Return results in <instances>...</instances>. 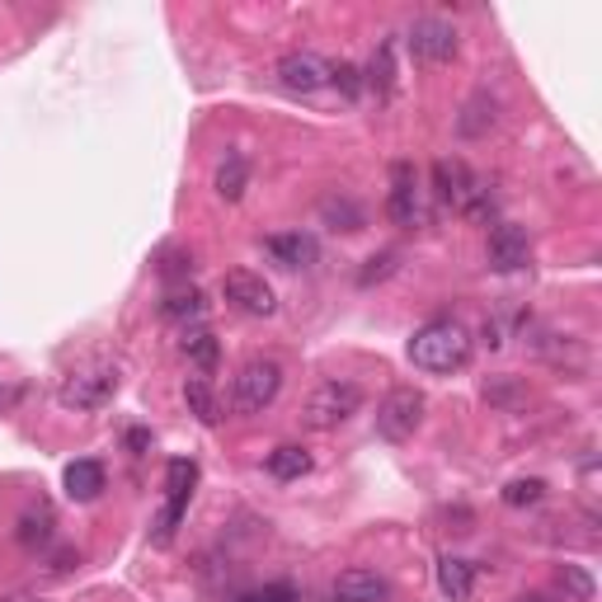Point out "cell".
Masks as SVG:
<instances>
[{"label": "cell", "mask_w": 602, "mask_h": 602, "mask_svg": "<svg viewBox=\"0 0 602 602\" xmlns=\"http://www.w3.org/2000/svg\"><path fill=\"white\" fill-rule=\"evenodd\" d=\"M433 189H438L443 203L466 216V222H480V226H490L494 216H499V198H494V183L490 179H480L466 160H438L433 165Z\"/></svg>", "instance_id": "1"}, {"label": "cell", "mask_w": 602, "mask_h": 602, "mask_svg": "<svg viewBox=\"0 0 602 602\" xmlns=\"http://www.w3.org/2000/svg\"><path fill=\"white\" fill-rule=\"evenodd\" d=\"M410 363L433 377L461 372V367L471 363V330L461 321H452V315H438V321L420 325L410 339Z\"/></svg>", "instance_id": "2"}, {"label": "cell", "mask_w": 602, "mask_h": 602, "mask_svg": "<svg viewBox=\"0 0 602 602\" xmlns=\"http://www.w3.org/2000/svg\"><path fill=\"white\" fill-rule=\"evenodd\" d=\"M358 410H363V391L354 387V381L330 377V381H321V387L306 395V405H301V424L315 428V433H334L339 424L354 420Z\"/></svg>", "instance_id": "3"}, {"label": "cell", "mask_w": 602, "mask_h": 602, "mask_svg": "<svg viewBox=\"0 0 602 602\" xmlns=\"http://www.w3.org/2000/svg\"><path fill=\"white\" fill-rule=\"evenodd\" d=\"M282 391V367L274 358H249L236 381H231V410L236 414H264Z\"/></svg>", "instance_id": "4"}, {"label": "cell", "mask_w": 602, "mask_h": 602, "mask_svg": "<svg viewBox=\"0 0 602 602\" xmlns=\"http://www.w3.org/2000/svg\"><path fill=\"white\" fill-rule=\"evenodd\" d=\"M424 410H428L424 391L395 387V391L377 405V433H381L387 443H410L414 433H420V424H424Z\"/></svg>", "instance_id": "5"}, {"label": "cell", "mask_w": 602, "mask_h": 602, "mask_svg": "<svg viewBox=\"0 0 602 602\" xmlns=\"http://www.w3.org/2000/svg\"><path fill=\"white\" fill-rule=\"evenodd\" d=\"M119 395V367H86L71 372L57 387V405L62 410H104Z\"/></svg>", "instance_id": "6"}, {"label": "cell", "mask_w": 602, "mask_h": 602, "mask_svg": "<svg viewBox=\"0 0 602 602\" xmlns=\"http://www.w3.org/2000/svg\"><path fill=\"white\" fill-rule=\"evenodd\" d=\"M193 480H198L193 461H170V471H165V509H160V523H156V546L175 542L183 513H189V499H193Z\"/></svg>", "instance_id": "7"}, {"label": "cell", "mask_w": 602, "mask_h": 602, "mask_svg": "<svg viewBox=\"0 0 602 602\" xmlns=\"http://www.w3.org/2000/svg\"><path fill=\"white\" fill-rule=\"evenodd\" d=\"M405 43H410V57L424 66H443L457 57V29L447 20H433V14H424V20H414L405 29Z\"/></svg>", "instance_id": "8"}, {"label": "cell", "mask_w": 602, "mask_h": 602, "mask_svg": "<svg viewBox=\"0 0 602 602\" xmlns=\"http://www.w3.org/2000/svg\"><path fill=\"white\" fill-rule=\"evenodd\" d=\"M330 66L334 62H325L321 53H288V57H278L274 76L288 94H321L330 86Z\"/></svg>", "instance_id": "9"}, {"label": "cell", "mask_w": 602, "mask_h": 602, "mask_svg": "<svg viewBox=\"0 0 602 602\" xmlns=\"http://www.w3.org/2000/svg\"><path fill=\"white\" fill-rule=\"evenodd\" d=\"M387 216L395 226H424V189H420V175L414 165H391V193H387Z\"/></svg>", "instance_id": "10"}, {"label": "cell", "mask_w": 602, "mask_h": 602, "mask_svg": "<svg viewBox=\"0 0 602 602\" xmlns=\"http://www.w3.org/2000/svg\"><path fill=\"white\" fill-rule=\"evenodd\" d=\"M484 259H490V269H499V274L527 269V264H532V236H527V226L494 222L490 241H484Z\"/></svg>", "instance_id": "11"}, {"label": "cell", "mask_w": 602, "mask_h": 602, "mask_svg": "<svg viewBox=\"0 0 602 602\" xmlns=\"http://www.w3.org/2000/svg\"><path fill=\"white\" fill-rule=\"evenodd\" d=\"M222 297H226L236 311H245V315H274V306H278L269 282H264L259 274H245V269H236V274L222 278Z\"/></svg>", "instance_id": "12"}, {"label": "cell", "mask_w": 602, "mask_h": 602, "mask_svg": "<svg viewBox=\"0 0 602 602\" xmlns=\"http://www.w3.org/2000/svg\"><path fill=\"white\" fill-rule=\"evenodd\" d=\"M330 602H391V583L377 570H344L330 583Z\"/></svg>", "instance_id": "13"}, {"label": "cell", "mask_w": 602, "mask_h": 602, "mask_svg": "<svg viewBox=\"0 0 602 602\" xmlns=\"http://www.w3.org/2000/svg\"><path fill=\"white\" fill-rule=\"evenodd\" d=\"M363 86L372 90L377 99H395V90H400L395 38H381V43H377V53H372V62H367V71H363Z\"/></svg>", "instance_id": "14"}, {"label": "cell", "mask_w": 602, "mask_h": 602, "mask_svg": "<svg viewBox=\"0 0 602 602\" xmlns=\"http://www.w3.org/2000/svg\"><path fill=\"white\" fill-rule=\"evenodd\" d=\"M264 255L282 264V269H306V264H315V241L301 236V231H282V236L264 241Z\"/></svg>", "instance_id": "15"}, {"label": "cell", "mask_w": 602, "mask_h": 602, "mask_svg": "<svg viewBox=\"0 0 602 602\" xmlns=\"http://www.w3.org/2000/svg\"><path fill=\"white\" fill-rule=\"evenodd\" d=\"M438 589L447 602H471L476 593V565L461 556H443L438 560Z\"/></svg>", "instance_id": "16"}, {"label": "cell", "mask_w": 602, "mask_h": 602, "mask_svg": "<svg viewBox=\"0 0 602 602\" xmlns=\"http://www.w3.org/2000/svg\"><path fill=\"white\" fill-rule=\"evenodd\" d=\"M216 198H226V203H241L245 189H249V160L245 150H226V160L216 165Z\"/></svg>", "instance_id": "17"}, {"label": "cell", "mask_w": 602, "mask_h": 602, "mask_svg": "<svg viewBox=\"0 0 602 602\" xmlns=\"http://www.w3.org/2000/svg\"><path fill=\"white\" fill-rule=\"evenodd\" d=\"M66 494L80 499V504H90V499L104 494V466L90 461V457H80L66 466Z\"/></svg>", "instance_id": "18"}, {"label": "cell", "mask_w": 602, "mask_h": 602, "mask_svg": "<svg viewBox=\"0 0 602 602\" xmlns=\"http://www.w3.org/2000/svg\"><path fill=\"white\" fill-rule=\"evenodd\" d=\"M179 354L189 358L193 367H203V372H212L216 367V334L198 321V325H183V334H179Z\"/></svg>", "instance_id": "19"}, {"label": "cell", "mask_w": 602, "mask_h": 602, "mask_svg": "<svg viewBox=\"0 0 602 602\" xmlns=\"http://www.w3.org/2000/svg\"><path fill=\"white\" fill-rule=\"evenodd\" d=\"M494 123H499L494 94H471V99H466V109H461V119H457V132H461V137H484Z\"/></svg>", "instance_id": "20"}, {"label": "cell", "mask_w": 602, "mask_h": 602, "mask_svg": "<svg viewBox=\"0 0 602 602\" xmlns=\"http://www.w3.org/2000/svg\"><path fill=\"white\" fill-rule=\"evenodd\" d=\"M183 400H189V414L198 424H222V405H216V395H212V387H208V377H189L183 381Z\"/></svg>", "instance_id": "21"}, {"label": "cell", "mask_w": 602, "mask_h": 602, "mask_svg": "<svg viewBox=\"0 0 602 602\" xmlns=\"http://www.w3.org/2000/svg\"><path fill=\"white\" fill-rule=\"evenodd\" d=\"M311 471V452L306 447H297V443H282L269 452V476L274 480H301Z\"/></svg>", "instance_id": "22"}, {"label": "cell", "mask_w": 602, "mask_h": 602, "mask_svg": "<svg viewBox=\"0 0 602 602\" xmlns=\"http://www.w3.org/2000/svg\"><path fill=\"white\" fill-rule=\"evenodd\" d=\"M160 311L170 315V321H189V325H198V321H203V311H208V301H203V292H198V288H175L170 297L160 301Z\"/></svg>", "instance_id": "23"}, {"label": "cell", "mask_w": 602, "mask_h": 602, "mask_svg": "<svg viewBox=\"0 0 602 602\" xmlns=\"http://www.w3.org/2000/svg\"><path fill=\"white\" fill-rule=\"evenodd\" d=\"M330 231H363V208L348 203V198H325L321 203Z\"/></svg>", "instance_id": "24"}, {"label": "cell", "mask_w": 602, "mask_h": 602, "mask_svg": "<svg viewBox=\"0 0 602 602\" xmlns=\"http://www.w3.org/2000/svg\"><path fill=\"white\" fill-rule=\"evenodd\" d=\"M542 499H546V480H537V476L504 484V504L509 509H532V504H542Z\"/></svg>", "instance_id": "25"}, {"label": "cell", "mask_w": 602, "mask_h": 602, "mask_svg": "<svg viewBox=\"0 0 602 602\" xmlns=\"http://www.w3.org/2000/svg\"><path fill=\"white\" fill-rule=\"evenodd\" d=\"M20 542L24 546H47V542H53V513H47V509L24 513L20 517Z\"/></svg>", "instance_id": "26"}, {"label": "cell", "mask_w": 602, "mask_h": 602, "mask_svg": "<svg viewBox=\"0 0 602 602\" xmlns=\"http://www.w3.org/2000/svg\"><path fill=\"white\" fill-rule=\"evenodd\" d=\"M330 86L339 90L344 99H358V94L367 90V86H363V71H358L354 62H339V66H330Z\"/></svg>", "instance_id": "27"}, {"label": "cell", "mask_w": 602, "mask_h": 602, "mask_svg": "<svg viewBox=\"0 0 602 602\" xmlns=\"http://www.w3.org/2000/svg\"><path fill=\"white\" fill-rule=\"evenodd\" d=\"M560 589L570 593L565 602H589V598H593V579L583 575V570H575V565H565V575H560Z\"/></svg>", "instance_id": "28"}, {"label": "cell", "mask_w": 602, "mask_h": 602, "mask_svg": "<svg viewBox=\"0 0 602 602\" xmlns=\"http://www.w3.org/2000/svg\"><path fill=\"white\" fill-rule=\"evenodd\" d=\"M236 602H297V593L288 589V583H269V589H259L249 598H236Z\"/></svg>", "instance_id": "29"}, {"label": "cell", "mask_w": 602, "mask_h": 602, "mask_svg": "<svg viewBox=\"0 0 602 602\" xmlns=\"http://www.w3.org/2000/svg\"><path fill=\"white\" fill-rule=\"evenodd\" d=\"M189 269H193V259H183V255H170V259L160 264V274H165V278H183Z\"/></svg>", "instance_id": "30"}, {"label": "cell", "mask_w": 602, "mask_h": 602, "mask_svg": "<svg viewBox=\"0 0 602 602\" xmlns=\"http://www.w3.org/2000/svg\"><path fill=\"white\" fill-rule=\"evenodd\" d=\"M10 400H14V391H10V387H0V410H5Z\"/></svg>", "instance_id": "31"}]
</instances>
